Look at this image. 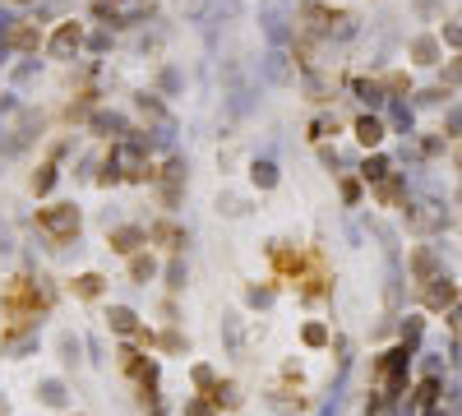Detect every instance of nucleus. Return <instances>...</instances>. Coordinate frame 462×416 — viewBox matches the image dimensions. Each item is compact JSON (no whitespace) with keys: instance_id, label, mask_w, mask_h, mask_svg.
Returning <instances> with one entry per match:
<instances>
[{"instance_id":"obj_1","label":"nucleus","mask_w":462,"mask_h":416,"mask_svg":"<svg viewBox=\"0 0 462 416\" xmlns=\"http://www.w3.org/2000/svg\"><path fill=\"white\" fill-rule=\"evenodd\" d=\"M56 301L51 282L46 277H28L14 273L5 287H0V310H5V324H37V315H46Z\"/></svg>"},{"instance_id":"obj_2","label":"nucleus","mask_w":462,"mask_h":416,"mask_svg":"<svg viewBox=\"0 0 462 416\" xmlns=\"http://www.w3.org/2000/svg\"><path fill=\"white\" fill-rule=\"evenodd\" d=\"M79 227H83V213H79L74 204H46V208H37V231H42L46 241H56V246L74 241Z\"/></svg>"},{"instance_id":"obj_3","label":"nucleus","mask_w":462,"mask_h":416,"mask_svg":"<svg viewBox=\"0 0 462 416\" xmlns=\"http://www.w3.org/2000/svg\"><path fill=\"white\" fill-rule=\"evenodd\" d=\"M407 366H412V347L402 342V347H388V352H379V361H374V388H384V393H402V384H407Z\"/></svg>"},{"instance_id":"obj_4","label":"nucleus","mask_w":462,"mask_h":416,"mask_svg":"<svg viewBox=\"0 0 462 416\" xmlns=\"http://www.w3.org/2000/svg\"><path fill=\"white\" fill-rule=\"evenodd\" d=\"M181 195H185V162L181 157H171L167 167L157 171V199H162V208H176V204H181Z\"/></svg>"},{"instance_id":"obj_5","label":"nucleus","mask_w":462,"mask_h":416,"mask_svg":"<svg viewBox=\"0 0 462 416\" xmlns=\"http://www.w3.org/2000/svg\"><path fill=\"white\" fill-rule=\"evenodd\" d=\"M79 46H83V23L79 19H65L61 28L51 32V42H46V51L56 56V61H74Z\"/></svg>"},{"instance_id":"obj_6","label":"nucleus","mask_w":462,"mask_h":416,"mask_svg":"<svg viewBox=\"0 0 462 416\" xmlns=\"http://www.w3.org/2000/svg\"><path fill=\"white\" fill-rule=\"evenodd\" d=\"M116 370L130 375V379L139 384L143 375H153V370H157V361H148V352H143L139 342H121V347H116Z\"/></svg>"},{"instance_id":"obj_7","label":"nucleus","mask_w":462,"mask_h":416,"mask_svg":"<svg viewBox=\"0 0 462 416\" xmlns=\"http://www.w3.org/2000/svg\"><path fill=\"white\" fill-rule=\"evenodd\" d=\"M458 282H453V277H434V282H425V287H421V301H425V310H434V315H444V310H453L458 306Z\"/></svg>"},{"instance_id":"obj_8","label":"nucleus","mask_w":462,"mask_h":416,"mask_svg":"<svg viewBox=\"0 0 462 416\" xmlns=\"http://www.w3.org/2000/svg\"><path fill=\"white\" fill-rule=\"evenodd\" d=\"M107 250L111 255H139V250H148V231L143 227H134V222H125V227H111L107 231Z\"/></svg>"},{"instance_id":"obj_9","label":"nucleus","mask_w":462,"mask_h":416,"mask_svg":"<svg viewBox=\"0 0 462 416\" xmlns=\"http://www.w3.org/2000/svg\"><path fill=\"white\" fill-rule=\"evenodd\" d=\"M37 347V324H5L0 328V352L5 356H23Z\"/></svg>"},{"instance_id":"obj_10","label":"nucleus","mask_w":462,"mask_h":416,"mask_svg":"<svg viewBox=\"0 0 462 416\" xmlns=\"http://www.w3.org/2000/svg\"><path fill=\"white\" fill-rule=\"evenodd\" d=\"M148 246H162L167 255H181L185 250V227L171 222V217H157L153 227H148Z\"/></svg>"},{"instance_id":"obj_11","label":"nucleus","mask_w":462,"mask_h":416,"mask_svg":"<svg viewBox=\"0 0 462 416\" xmlns=\"http://www.w3.org/2000/svg\"><path fill=\"white\" fill-rule=\"evenodd\" d=\"M268 259H273L277 273H282V277H292V282H301V273H305V255H301V250L273 246V250H268Z\"/></svg>"},{"instance_id":"obj_12","label":"nucleus","mask_w":462,"mask_h":416,"mask_svg":"<svg viewBox=\"0 0 462 416\" xmlns=\"http://www.w3.org/2000/svg\"><path fill=\"white\" fill-rule=\"evenodd\" d=\"M139 328H143V324H139V315L130 306H107V333H116V338H134Z\"/></svg>"},{"instance_id":"obj_13","label":"nucleus","mask_w":462,"mask_h":416,"mask_svg":"<svg viewBox=\"0 0 462 416\" xmlns=\"http://www.w3.org/2000/svg\"><path fill=\"white\" fill-rule=\"evenodd\" d=\"M70 296H79V301H102L107 296V277L102 273H79V277H70Z\"/></svg>"},{"instance_id":"obj_14","label":"nucleus","mask_w":462,"mask_h":416,"mask_svg":"<svg viewBox=\"0 0 462 416\" xmlns=\"http://www.w3.org/2000/svg\"><path fill=\"white\" fill-rule=\"evenodd\" d=\"M407 264H412L416 287H425V282H434V277H439V259H434V250H425V246H416Z\"/></svg>"},{"instance_id":"obj_15","label":"nucleus","mask_w":462,"mask_h":416,"mask_svg":"<svg viewBox=\"0 0 462 416\" xmlns=\"http://www.w3.org/2000/svg\"><path fill=\"white\" fill-rule=\"evenodd\" d=\"M356 143H361V148H379V143H384V121H379V116H356Z\"/></svg>"},{"instance_id":"obj_16","label":"nucleus","mask_w":462,"mask_h":416,"mask_svg":"<svg viewBox=\"0 0 462 416\" xmlns=\"http://www.w3.org/2000/svg\"><path fill=\"white\" fill-rule=\"evenodd\" d=\"M338 19H347V14H338V10H328V5H305V14H301V23H305L310 32H328Z\"/></svg>"},{"instance_id":"obj_17","label":"nucleus","mask_w":462,"mask_h":416,"mask_svg":"<svg viewBox=\"0 0 462 416\" xmlns=\"http://www.w3.org/2000/svg\"><path fill=\"white\" fill-rule=\"evenodd\" d=\"M203 398L213 402L217 412H227V407H241V388H236V379H217V384L208 388Z\"/></svg>"},{"instance_id":"obj_18","label":"nucleus","mask_w":462,"mask_h":416,"mask_svg":"<svg viewBox=\"0 0 462 416\" xmlns=\"http://www.w3.org/2000/svg\"><path fill=\"white\" fill-rule=\"evenodd\" d=\"M301 342H305L310 352H319V347H333V328L323 319H310V324H301Z\"/></svg>"},{"instance_id":"obj_19","label":"nucleus","mask_w":462,"mask_h":416,"mask_svg":"<svg viewBox=\"0 0 462 416\" xmlns=\"http://www.w3.org/2000/svg\"><path fill=\"white\" fill-rule=\"evenodd\" d=\"M157 277V259L148 255V250H139V255H130V282H139V287H148Z\"/></svg>"},{"instance_id":"obj_20","label":"nucleus","mask_w":462,"mask_h":416,"mask_svg":"<svg viewBox=\"0 0 462 416\" xmlns=\"http://www.w3.org/2000/svg\"><path fill=\"white\" fill-rule=\"evenodd\" d=\"M10 46L23 51V56H32V51L42 46V28H37V23H19V28L10 32Z\"/></svg>"},{"instance_id":"obj_21","label":"nucleus","mask_w":462,"mask_h":416,"mask_svg":"<svg viewBox=\"0 0 462 416\" xmlns=\"http://www.w3.org/2000/svg\"><path fill=\"white\" fill-rule=\"evenodd\" d=\"M374 199L384 204V208H398V199H402V176H393V171H388L384 181L374 185Z\"/></svg>"},{"instance_id":"obj_22","label":"nucleus","mask_w":462,"mask_h":416,"mask_svg":"<svg viewBox=\"0 0 462 416\" xmlns=\"http://www.w3.org/2000/svg\"><path fill=\"white\" fill-rule=\"evenodd\" d=\"M338 130H342L338 116H314V121H310V139H314V143H328Z\"/></svg>"},{"instance_id":"obj_23","label":"nucleus","mask_w":462,"mask_h":416,"mask_svg":"<svg viewBox=\"0 0 462 416\" xmlns=\"http://www.w3.org/2000/svg\"><path fill=\"white\" fill-rule=\"evenodd\" d=\"M190 384L199 388V393H208V388L217 384V370L208 366V361H194V366H190Z\"/></svg>"},{"instance_id":"obj_24","label":"nucleus","mask_w":462,"mask_h":416,"mask_svg":"<svg viewBox=\"0 0 462 416\" xmlns=\"http://www.w3.org/2000/svg\"><path fill=\"white\" fill-rule=\"evenodd\" d=\"M250 185H254V190H273L277 185V167L273 162H254V167H250Z\"/></svg>"},{"instance_id":"obj_25","label":"nucleus","mask_w":462,"mask_h":416,"mask_svg":"<svg viewBox=\"0 0 462 416\" xmlns=\"http://www.w3.org/2000/svg\"><path fill=\"white\" fill-rule=\"evenodd\" d=\"M56 176H61V171H56V162H42V167L32 171V195H46V190L56 185Z\"/></svg>"},{"instance_id":"obj_26","label":"nucleus","mask_w":462,"mask_h":416,"mask_svg":"<svg viewBox=\"0 0 462 416\" xmlns=\"http://www.w3.org/2000/svg\"><path fill=\"white\" fill-rule=\"evenodd\" d=\"M384 176H388V162H384V157H365V162H361V181H365V185H379Z\"/></svg>"},{"instance_id":"obj_27","label":"nucleus","mask_w":462,"mask_h":416,"mask_svg":"<svg viewBox=\"0 0 462 416\" xmlns=\"http://www.w3.org/2000/svg\"><path fill=\"white\" fill-rule=\"evenodd\" d=\"M185 259L181 255H171V264H167V292H185Z\"/></svg>"},{"instance_id":"obj_28","label":"nucleus","mask_w":462,"mask_h":416,"mask_svg":"<svg viewBox=\"0 0 462 416\" xmlns=\"http://www.w3.org/2000/svg\"><path fill=\"white\" fill-rule=\"evenodd\" d=\"M37 398H42L46 407H65V384L61 379H46V384L37 388Z\"/></svg>"},{"instance_id":"obj_29","label":"nucleus","mask_w":462,"mask_h":416,"mask_svg":"<svg viewBox=\"0 0 462 416\" xmlns=\"http://www.w3.org/2000/svg\"><path fill=\"white\" fill-rule=\"evenodd\" d=\"M185 416H217V407L203 393H194V398H185Z\"/></svg>"},{"instance_id":"obj_30","label":"nucleus","mask_w":462,"mask_h":416,"mask_svg":"<svg viewBox=\"0 0 462 416\" xmlns=\"http://www.w3.org/2000/svg\"><path fill=\"white\" fill-rule=\"evenodd\" d=\"M412 51H416V61L421 65H434V51H439V46H434V37H416Z\"/></svg>"},{"instance_id":"obj_31","label":"nucleus","mask_w":462,"mask_h":416,"mask_svg":"<svg viewBox=\"0 0 462 416\" xmlns=\"http://www.w3.org/2000/svg\"><path fill=\"white\" fill-rule=\"evenodd\" d=\"M352 92L365 97V102H374V97H379V83H374V79H352Z\"/></svg>"},{"instance_id":"obj_32","label":"nucleus","mask_w":462,"mask_h":416,"mask_svg":"<svg viewBox=\"0 0 462 416\" xmlns=\"http://www.w3.org/2000/svg\"><path fill=\"white\" fill-rule=\"evenodd\" d=\"M342 204H361V181H356V176L342 181Z\"/></svg>"},{"instance_id":"obj_33","label":"nucleus","mask_w":462,"mask_h":416,"mask_svg":"<svg viewBox=\"0 0 462 416\" xmlns=\"http://www.w3.org/2000/svg\"><path fill=\"white\" fill-rule=\"evenodd\" d=\"M384 88L393 92V97H398V92H412V79H407V75H388V79H384Z\"/></svg>"},{"instance_id":"obj_34","label":"nucleus","mask_w":462,"mask_h":416,"mask_svg":"<svg viewBox=\"0 0 462 416\" xmlns=\"http://www.w3.org/2000/svg\"><path fill=\"white\" fill-rule=\"evenodd\" d=\"M277 287H250V306H268Z\"/></svg>"},{"instance_id":"obj_35","label":"nucleus","mask_w":462,"mask_h":416,"mask_svg":"<svg viewBox=\"0 0 462 416\" xmlns=\"http://www.w3.org/2000/svg\"><path fill=\"white\" fill-rule=\"evenodd\" d=\"M134 342H139V347H143V352H153V347H157V342H162V338H157L153 328H139V333H134Z\"/></svg>"},{"instance_id":"obj_36","label":"nucleus","mask_w":462,"mask_h":416,"mask_svg":"<svg viewBox=\"0 0 462 416\" xmlns=\"http://www.w3.org/2000/svg\"><path fill=\"white\" fill-rule=\"evenodd\" d=\"M434 393H439V379H421L416 398H421V402H434Z\"/></svg>"},{"instance_id":"obj_37","label":"nucleus","mask_w":462,"mask_h":416,"mask_svg":"<svg viewBox=\"0 0 462 416\" xmlns=\"http://www.w3.org/2000/svg\"><path fill=\"white\" fill-rule=\"evenodd\" d=\"M444 37H448L453 46H462V19H458V23H448V28H444Z\"/></svg>"},{"instance_id":"obj_38","label":"nucleus","mask_w":462,"mask_h":416,"mask_svg":"<svg viewBox=\"0 0 462 416\" xmlns=\"http://www.w3.org/2000/svg\"><path fill=\"white\" fill-rule=\"evenodd\" d=\"M0 412H5V393H0Z\"/></svg>"},{"instance_id":"obj_39","label":"nucleus","mask_w":462,"mask_h":416,"mask_svg":"<svg viewBox=\"0 0 462 416\" xmlns=\"http://www.w3.org/2000/svg\"><path fill=\"white\" fill-rule=\"evenodd\" d=\"M111 5H125V0H111Z\"/></svg>"},{"instance_id":"obj_40","label":"nucleus","mask_w":462,"mask_h":416,"mask_svg":"<svg viewBox=\"0 0 462 416\" xmlns=\"http://www.w3.org/2000/svg\"><path fill=\"white\" fill-rule=\"evenodd\" d=\"M458 167H462V153H458Z\"/></svg>"},{"instance_id":"obj_41","label":"nucleus","mask_w":462,"mask_h":416,"mask_svg":"<svg viewBox=\"0 0 462 416\" xmlns=\"http://www.w3.org/2000/svg\"><path fill=\"white\" fill-rule=\"evenodd\" d=\"M70 416H83V412H70Z\"/></svg>"}]
</instances>
